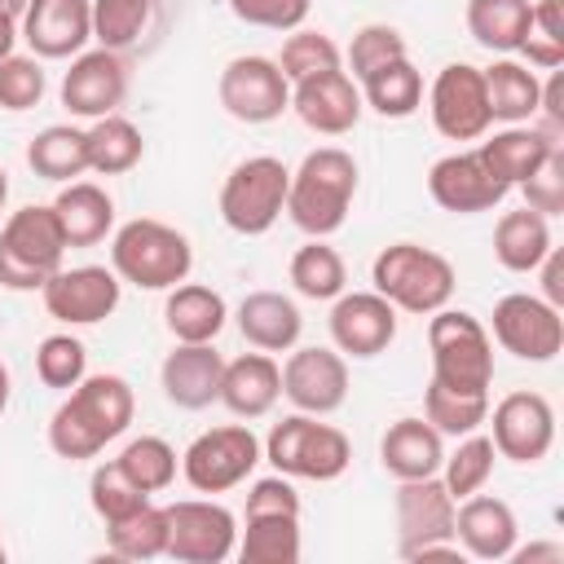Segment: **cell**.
<instances>
[{
	"label": "cell",
	"instance_id": "29",
	"mask_svg": "<svg viewBox=\"0 0 564 564\" xmlns=\"http://www.w3.org/2000/svg\"><path fill=\"white\" fill-rule=\"evenodd\" d=\"M53 212H57V225L66 234V247H93L115 225V203L93 181H66L62 194L53 198Z\"/></svg>",
	"mask_w": 564,
	"mask_h": 564
},
{
	"label": "cell",
	"instance_id": "56",
	"mask_svg": "<svg viewBox=\"0 0 564 564\" xmlns=\"http://www.w3.org/2000/svg\"><path fill=\"white\" fill-rule=\"evenodd\" d=\"M9 392H13V379H9V366L0 361V414L9 410Z\"/></svg>",
	"mask_w": 564,
	"mask_h": 564
},
{
	"label": "cell",
	"instance_id": "35",
	"mask_svg": "<svg viewBox=\"0 0 564 564\" xmlns=\"http://www.w3.org/2000/svg\"><path fill=\"white\" fill-rule=\"evenodd\" d=\"M357 88H361V101L370 110H379L383 119H410L423 106V75L414 70L410 57H397V62L370 70Z\"/></svg>",
	"mask_w": 564,
	"mask_h": 564
},
{
	"label": "cell",
	"instance_id": "41",
	"mask_svg": "<svg viewBox=\"0 0 564 564\" xmlns=\"http://www.w3.org/2000/svg\"><path fill=\"white\" fill-rule=\"evenodd\" d=\"M494 441L489 436H480V432H467L463 441H458V449L454 454H445V463H441V485L449 489V498L454 502H463L467 494H476V489H485V480L494 476Z\"/></svg>",
	"mask_w": 564,
	"mask_h": 564
},
{
	"label": "cell",
	"instance_id": "11",
	"mask_svg": "<svg viewBox=\"0 0 564 564\" xmlns=\"http://www.w3.org/2000/svg\"><path fill=\"white\" fill-rule=\"evenodd\" d=\"M494 339L520 361H555L564 348V317L542 295L511 291L494 304Z\"/></svg>",
	"mask_w": 564,
	"mask_h": 564
},
{
	"label": "cell",
	"instance_id": "52",
	"mask_svg": "<svg viewBox=\"0 0 564 564\" xmlns=\"http://www.w3.org/2000/svg\"><path fill=\"white\" fill-rule=\"evenodd\" d=\"M247 516H300V494L291 489V480L282 471L264 476L247 494Z\"/></svg>",
	"mask_w": 564,
	"mask_h": 564
},
{
	"label": "cell",
	"instance_id": "43",
	"mask_svg": "<svg viewBox=\"0 0 564 564\" xmlns=\"http://www.w3.org/2000/svg\"><path fill=\"white\" fill-rule=\"evenodd\" d=\"M115 463H119V467L128 471V480H132L137 489H145V494H159V489H167V485L176 480V449H172L163 436H137V441H128Z\"/></svg>",
	"mask_w": 564,
	"mask_h": 564
},
{
	"label": "cell",
	"instance_id": "50",
	"mask_svg": "<svg viewBox=\"0 0 564 564\" xmlns=\"http://www.w3.org/2000/svg\"><path fill=\"white\" fill-rule=\"evenodd\" d=\"M520 189H524V207L542 212L546 220L560 216V212H564V150L555 145Z\"/></svg>",
	"mask_w": 564,
	"mask_h": 564
},
{
	"label": "cell",
	"instance_id": "17",
	"mask_svg": "<svg viewBox=\"0 0 564 564\" xmlns=\"http://www.w3.org/2000/svg\"><path fill=\"white\" fill-rule=\"evenodd\" d=\"M494 449L511 463H538L555 445V410L542 392H507L494 405Z\"/></svg>",
	"mask_w": 564,
	"mask_h": 564
},
{
	"label": "cell",
	"instance_id": "32",
	"mask_svg": "<svg viewBox=\"0 0 564 564\" xmlns=\"http://www.w3.org/2000/svg\"><path fill=\"white\" fill-rule=\"evenodd\" d=\"M546 251H551V225L542 212L520 207L494 225V260L507 273H533Z\"/></svg>",
	"mask_w": 564,
	"mask_h": 564
},
{
	"label": "cell",
	"instance_id": "3",
	"mask_svg": "<svg viewBox=\"0 0 564 564\" xmlns=\"http://www.w3.org/2000/svg\"><path fill=\"white\" fill-rule=\"evenodd\" d=\"M110 264L123 282H132L141 291H172L176 282L189 278L194 251L181 229H172L154 216H137L115 234Z\"/></svg>",
	"mask_w": 564,
	"mask_h": 564
},
{
	"label": "cell",
	"instance_id": "18",
	"mask_svg": "<svg viewBox=\"0 0 564 564\" xmlns=\"http://www.w3.org/2000/svg\"><path fill=\"white\" fill-rule=\"evenodd\" d=\"M361 88L348 70H317L300 84H291V110L300 115L304 128L322 132V137H344L357 128L361 119Z\"/></svg>",
	"mask_w": 564,
	"mask_h": 564
},
{
	"label": "cell",
	"instance_id": "7",
	"mask_svg": "<svg viewBox=\"0 0 564 564\" xmlns=\"http://www.w3.org/2000/svg\"><path fill=\"white\" fill-rule=\"evenodd\" d=\"M286 185H291V172L282 159L273 154L242 159L220 185V220L247 238L269 234L286 212Z\"/></svg>",
	"mask_w": 564,
	"mask_h": 564
},
{
	"label": "cell",
	"instance_id": "2",
	"mask_svg": "<svg viewBox=\"0 0 564 564\" xmlns=\"http://www.w3.org/2000/svg\"><path fill=\"white\" fill-rule=\"evenodd\" d=\"M357 194V163L339 145H317L300 159L286 185V216L308 238H326L348 220Z\"/></svg>",
	"mask_w": 564,
	"mask_h": 564
},
{
	"label": "cell",
	"instance_id": "16",
	"mask_svg": "<svg viewBox=\"0 0 564 564\" xmlns=\"http://www.w3.org/2000/svg\"><path fill=\"white\" fill-rule=\"evenodd\" d=\"M123 97H128V66L115 48H93L70 57V70L62 75V106L75 119L115 115Z\"/></svg>",
	"mask_w": 564,
	"mask_h": 564
},
{
	"label": "cell",
	"instance_id": "14",
	"mask_svg": "<svg viewBox=\"0 0 564 564\" xmlns=\"http://www.w3.org/2000/svg\"><path fill=\"white\" fill-rule=\"evenodd\" d=\"M40 295H44L48 317L66 326H93L119 308V273L106 264H75V269L62 264L40 286Z\"/></svg>",
	"mask_w": 564,
	"mask_h": 564
},
{
	"label": "cell",
	"instance_id": "59",
	"mask_svg": "<svg viewBox=\"0 0 564 564\" xmlns=\"http://www.w3.org/2000/svg\"><path fill=\"white\" fill-rule=\"evenodd\" d=\"M0 560H4V546H0Z\"/></svg>",
	"mask_w": 564,
	"mask_h": 564
},
{
	"label": "cell",
	"instance_id": "20",
	"mask_svg": "<svg viewBox=\"0 0 564 564\" xmlns=\"http://www.w3.org/2000/svg\"><path fill=\"white\" fill-rule=\"evenodd\" d=\"M454 498L441 485V476H419L397 485V533L401 555L427 546V542H454Z\"/></svg>",
	"mask_w": 564,
	"mask_h": 564
},
{
	"label": "cell",
	"instance_id": "26",
	"mask_svg": "<svg viewBox=\"0 0 564 564\" xmlns=\"http://www.w3.org/2000/svg\"><path fill=\"white\" fill-rule=\"evenodd\" d=\"M379 463L392 480L436 476L445 463V441L427 419H397L379 441Z\"/></svg>",
	"mask_w": 564,
	"mask_h": 564
},
{
	"label": "cell",
	"instance_id": "1",
	"mask_svg": "<svg viewBox=\"0 0 564 564\" xmlns=\"http://www.w3.org/2000/svg\"><path fill=\"white\" fill-rule=\"evenodd\" d=\"M137 397L123 375H84L48 419V449L57 458H93L128 432Z\"/></svg>",
	"mask_w": 564,
	"mask_h": 564
},
{
	"label": "cell",
	"instance_id": "25",
	"mask_svg": "<svg viewBox=\"0 0 564 564\" xmlns=\"http://www.w3.org/2000/svg\"><path fill=\"white\" fill-rule=\"evenodd\" d=\"M282 397V366L269 352H242L225 361L220 375V405L238 419H260Z\"/></svg>",
	"mask_w": 564,
	"mask_h": 564
},
{
	"label": "cell",
	"instance_id": "57",
	"mask_svg": "<svg viewBox=\"0 0 564 564\" xmlns=\"http://www.w3.org/2000/svg\"><path fill=\"white\" fill-rule=\"evenodd\" d=\"M26 4H31V0H0V13H9V18H18V22H22Z\"/></svg>",
	"mask_w": 564,
	"mask_h": 564
},
{
	"label": "cell",
	"instance_id": "44",
	"mask_svg": "<svg viewBox=\"0 0 564 564\" xmlns=\"http://www.w3.org/2000/svg\"><path fill=\"white\" fill-rule=\"evenodd\" d=\"M335 66H339V44L326 31H304V26H295L286 35L282 57H278V70L291 84H300V79H308L317 70H335Z\"/></svg>",
	"mask_w": 564,
	"mask_h": 564
},
{
	"label": "cell",
	"instance_id": "54",
	"mask_svg": "<svg viewBox=\"0 0 564 564\" xmlns=\"http://www.w3.org/2000/svg\"><path fill=\"white\" fill-rule=\"evenodd\" d=\"M520 564H529V560H564V546H555V542H538V546H524V551H511Z\"/></svg>",
	"mask_w": 564,
	"mask_h": 564
},
{
	"label": "cell",
	"instance_id": "39",
	"mask_svg": "<svg viewBox=\"0 0 564 564\" xmlns=\"http://www.w3.org/2000/svg\"><path fill=\"white\" fill-rule=\"evenodd\" d=\"M291 286L304 300H335L348 286V269H344V260H339L335 247H326L322 238H313V242H304L291 256Z\"/></svg>",
	"mask_w": 564,
	"mask_h": 564
},
{
	"label": "cell",
	"instance_id": "19",
	"mask_svg": "<svg viewBox=\"0 0 564 564\" xmlns=\"http://www.w3.org/2000/svg\"><path fill=\"white\" fill-rule=\"evenodd\" d=\"M427 194L436 207L454 212V216H471V212H494L507 198V185L489 172V163L480 159V150H458L432 163L427 172Z\"/></svg>",
	"mask_w": 564,
	"mask_h": 564
},
{
	"label": "cell",
	"instance_id": "48",
	"mask_svg": "<svg viewBox=\"0 0 564 564\" xmlns=\"http://www.w3.org/2000/svg\"><path fill=\"white\" fill-rule=\"evenodd\" d=\"M397 57H405V35H401L397 26H388V22L361 26V31L352 35V44H348V66H352V79H357V84H361L370 70H379V66H388V62H397Z\"/></svg>",
	"mask_w": 564,
	"mask_h": 564
},
{
	"label": "cell",
	"instance_id": "8",
	"mask_svg": "<svg viewBox=\"0 0 564 564\" xmlns=\"http://www.w3.org/2000/svg\"><path fill=\"white\" fill-rule=\"evenodd\" d=\"M264 458L282 471V476H300V480H335L348 471L352 463V445L339 427L317 423V414H291L282 423H273L269 441H264Z\"/></svg>",
	"mask_w": 564,
	"mask_h": 564
},
{
	"label": "cell",
	"instance_id": "6",
	"mask_svg": "<svg viewBox=\"0 0 564 564\" xmlns=\"http://www.w3.org/2000/svg\"><path fill=\"white\" fill-rule=\"evenodd\" d=\"M66 256V234L48 207H18L0 225V286L9 291H40Z\"/></svg>",
	"mask_w": 564,
	"mask_h": 564
},
{
	"label": "cell",
	"instance_id": "55",
	"mask_svg": "<svg viewBox=\"0 0 564 564\" xmlns=\"http://www.w3.org/2000/svg\"><path fill=\"white\" fill-rule=\"evenodd\" d=\"M18 18H9V13H0V57H9L13 53V44H18Z\"/></svg>",
	"mask_w": 564,
	"mask_h": 564
},
{
	"label": "cell",
	"instance_id": "21",
	"mask_svg": "<svg viewBox=\"0 0 564 564\" xmlns=\"http://www.w3.org/2000/svg\"><path fill=\"white\" fill-rule=\"evenodd\" d=\"M330 339L348 357H379L397 339V308L379 291L335 295L330 308Z\"/></svg>",
	"mask_w": 564,
	"mask_h": 564
},
{
	"label": "cell",
	"instance_id": "49",
	"mask_svg": "<svg viewBox=\"0 0 564 564\" xmlns=\"http://www.w3.org/2000/svg\"><path fill=\"white\" fill-rule=\"evenodd\" d=\"M44 66H40V57L31 53V57H22V53H9V57H0V106L4 110H31V106H40V97H44Z\"/></svg>",
	"mask_w": 564,
	"mask_h": 564
},
{
	"label": "cell",
	"instance_id": "10",
	"mask_svg": "<svg viewBox=\"0 0 564 564\" xmlns=\"http://www.w3.org/2000/svg\"><path fill=\"white\" fill-rule=\"evenodd\" d=\"M238 546V524L229 507L181 498L167 507V555L176 564H225Z\"/></svg>",
	"mask_w": 564,
	"mask_h": 564
},
{
	"label": "cell",
	"instance_id": "33",
	"mask_svg": "<svg viewBox=\"0 0 564 564\" xmlns=\"http://www.w3.org/2000/svg\"><path fill=\"white\" fill-rule=\"evenodd\" d=\"M26 163L35 176L44 181H75L88 172V128L75 123H48L44 132L31 137L26 145Z\"/></svg>",
	"mask_w": 564,
	"mask_h": 564
},
{
	"label": "cell",
	"instance_id": "58",
	"mask_svg": "<svg viewBox=\"0 0 564 564\" xmlns=\"http://www.w3.org/2000/svg\"><path fill=\"white\" fill-rule=\"evenodd\" d=\"M4 198H9V172L0 167V212H4Z\"/></svg>",
	"mask_w": 564,
	"mask_h": 564
},
{
	"label": "cell",
	"instance_id": "45",
	"mask_svg": "<svg viewBox=\"0 0 564 564\" xmlns=\"http://www.w3.org/2000/svg\"><path fill=\"white\" fill-rule=\"evenodd\" d=\"M88 502H93V511L110 524V520H123V516H132L137 507H145L150 494L137 489V485L128 480V471L110 458V463H101V467L93 471V480H88Z\"/></svg>",
	"mask_w": 564,
	"mask_h": 564
},
{
	"label": "cell",
	"instance_id": "53",
	"mask_svg": "<svg viewBox=\"0 0 564 564\" xmlns=\"http://www.w3.org/2000/svg\"><path fill=\"white\" fill-rule=\"evenodd\" d=\"M538 269H542V300L560 308V304H564V260H560V251L551 247Z\"/></svg>",
	"mask_w": 564,
	"mask_h": 564
},
{
	"label": "cell",
	"instance_id": "15",
	"mask_svg": "<svg viewBox=\"0 0 564 564\" xmlns=\"http://www.w3.org/2000/svg\"><path fill=\"white\" fill-rule=\"evenodd\" d=\"M282 397L300 414H335L348 401V361L335 348H295L282 366Z\"/></svg>",
	"mask_w": 564,
	"mask_h": 564
},
{
	"label": "cell",
	"instance_id": "12",
	"mask_svg": "<svg viewBox=\"0 0 564 564\" xmlns=\"http://www.w3.org/2000/svg\"><path fill=\"white\" fill-rule=\"evenodd\" d=\"M220 106L238 123H273L282 110H291V79L278 70L273 57H234L220 70Z\"/></svg>",
	"mask_w": 564,
	"mask_h": 564
},
{
	"label": "cell",
	"instance_id": "47",
	"mask_svg": "<svg viewBox=\"0 0 564 564\" xmlns=\"http://www.w3.org/2000/svg\"><path fill=\"white\" fill-rule=\"evenodd\" d=\"M560 4H564V0H538V4H533L529 35H524V40H520V48H516L529 66H542V70L564 66V26H560Z\"/></svg>",
	"mask_w": 564,
	"mask_h": 564
},
{
	"label": "cell",
	"instance_id": "37",
	"mask_svg": "<svg viewBox=\"0 0 564 564\" xmlns=\"http://www.w3.org/2000/svg\"><path fill=\"white\" fill-rule=\"evenodd\" d=\"M242 564H295L300 560V516H247L238 538Z\"/></svg>",
	"mask_w": 564,
	"mask_h": 564
},
{
	"label": "cell",
	"instance_id": "9",
	"mask_svg": "<svg viewBox=\"0 0 564 564\" xmlns=\"http://www.w3.org/2000/svg\"><path fill=\"white\" fill-rule=\"evenodd\" d=\"M260 441L251 427L242 423H225V427H212L203 436L189 441V449L181 454V471L189 480V489L198 494H225L234 485H242L256 463H260Z\"/></svg>",
	"mask_w": 564,
	"mask_h": 564
},
{
	"label": "cell",
	"instance_id": "46",
	"mask_svg": "<svg viewBox=\"0 0 564 564\" xmlns=\"http://www.w3.org/2000/svg\"><path fill=\"white\" fill-rule=\"evenodd\" d=\"M35 375H40L44 388L70 392V388L88 375V352H84V344H79L75 335H48V339H40V348H35Z\"/></svg>",
	"mask_w": 564,
	"mask_h": 564
},
{
	"label": "cell",
	"instance_id": "34",
	"mask_svg": "<svg viewBox=\"0 0 564 564\" xmlns=\"http://www.w3.org/2000/svg\"><path fill=\"white\" fill-rule=\"evenodd\" d=\"M533 4L529 0H467V31L489 53H516L529 35Z\"/></svg>",
	"mask_w": 564,
	"mask_h": 564
},
{
	"label": "cell",
	"instance_id": "42",
	"mask_svg": "<svg viewBox=\"0 0 564 564\" xmlns=\"http://www.w3.org/2000/svg\"><path fill=\"white\" fill-rule=\"evenodd\" d=\"M154 0H93V40L101 48H128L145 35Z\"/></svg>",
	"mask_w": 564,
	"mask_h": 564
},
{
	"label": "cell",
	"instance_id": "31",
	"mask_svg": "<svg viewBox=\"0 0 564 564\" xmlns=\"http://www.w3.org/2000/svg\"><path fill=\"white\" fill-rule=\"evenodd\" d=\"M485 75V101H489V119L498 123H529L538 115V101H542V84L538 75L516 62V57H498Z\"/></svg>",
	"mask_w": 564,
	"mask_h": 564
},
{
	"label": "cell",
	"instance_id": "38",
	"mask_svg": "<svg viewBox=\"0 0 564 564\" xmlns=\"http://www.w3.org/2000/svg\"><path fill=\"white\" fill-rule=\"evenodd\" d=\"M106 542L119 560H154V555H167V507H137L132 516L123 520H110L106 524Z\"/></svg>",
	"mask_w": 564,
	"mask_h": 564
},
{
	"label": "cell",
	"instance_id": "27",
	"mask_svg": "<svg viewBox=\"0 0 564 564\" xmlns=\"http://www.w3.org/2000/svg\"><path fill=\"white\" fill-rule=\"evenodd\" d=\"M238 330L260 352H286V348H295L304 317H300L295 300H286L282 291H251L238 304Z\"/></svg>",
	"mask_w": 564,
	"mask_h": 564
},
{
	"label": "cell",
	"instance_id": "4",
	"mask_svg": "<svg viewBox=\"0 0 564 564\" xmlns=\"http://www.w3.org/2000/svg\"><path fill=\"white\" fill-rule=\"evenodd\" d=\"M370 282L375 291L392 304V308H405V313H436L449 304L454 295V264L432 251V247H419V242H392L375 256L370 264Z\"/></svg>",
	"mask_w": 564,
	"mask_h": 564
},
{
	"label": "cell",
	"instance_id": "40",
	"mask_svg": "<svg viewBox=\"0 0 564 564\" xmlns=\"http://www.w3.org/2000/svg\"><path fill=\"white\" fill-rule=\"evenodd\" d=\"M423 419L441 432V436H467L489 419V397L480 392H449L436 379L423 392Z\"/></svg>",
	"mask_w": 564,
	"mask_h": 564
},
{
	"label": "cell",
	"instance_id": "22",
	"mask_svg": "<svg viewBox=\"0 0 564 564\" xmlns=\"http://www.w3.org/2000/svg\"><path fill=\"white\" fill-rule=\"evenodd\" d=\"M18 31L35 57H75L93 40V0H31Z\"/></svg>",
	"mask_w": 564,
	"mask_h": 564
},
{
	"label": "cell",
	"instance_id": "5",
	"mask_svg": "<svg viewBox=\"0 0 564 564\" xmlns=\"http://www.w3.org/2000/svg\"><path fill=\"white\" fill-rule=\"evenodd\" d=\"M427 348H432V379L449 392H480L489 397L494 383V339L489 330L463 308L427 313Z\"/></svg>",
	"mask_w": 564,
	"mask_h": 564
},
{
	"label": "cell",
	"instance_id": "23",
	"mask_svg": "<svg viewBox=\"0 0 564 564\" xmlns=\"http://www.w3.org/2000/svg\"><path fill=\"white\" fill-rule=\"evenodd\" d=\"M516 511L494 498V494H467L463 507H454V542L463 546V555L476 560H511L516 551Z\"/></svg>",
	"mask_w": 564,
	"mask_h": 564
},
{
	"label": "cell",
	"instance_id": "36",
	"mask_svg": "<svg viewBox=\"0 0 564 564\" xmlns=\"http://www.w3.org/2000/svg\"><path fill=\"white\" fill-rule=\"evenodd\" d=\"M145 154V141H141V128L123 115H101L93 119L88 128V167L97 176H123L141 163Z\"/></svg>",
	"mask_w": 564,
	"mask_h": 564
},
{
	"label": "cell",
	"instance_id": "28",
	"mask_svg": "<svg viewBox=\"0 0 564 564\" xmlns=\"http://www.w3.org/2000/svg\"><path fill=\"white\" fill-rule=\"evenodd\" d=\"M555 145H560V141H555L551 132L533 128V123H507L502 132H494L489 141H480V159L489 163V172H494L507 189H516V185H524V181L538 172V163H542Z\"/></svg>",
	"mask_w": 564,
	"mask_h": 564
},
{
	"label": "cell",
	"instance_id": "30",
	"mask_svg": "<svg viewBox=\"0 0 564 564\" xmlns=\"http://www.w3.org/2000/svg\"><path fill=\"white\" fill-rule=\"evenodd\" d=\"M229 308L220 300V291L203 286V282H176L167 304H163V322L176 335V344H212L225 326Z\"/></svg>",
	"mask_w": 564,
	"mask_h": 564
},
{
	"label": "cell",
	"instance_id": "24",
	"mask_svg": "<svg viewBox=\"0 0 564 564\" xmlns=\"http://www.w3.org/2000/svg\"><path fill=\"white\" fill-rule=\"evenodd\" d=\"M220 375L225 357L212 344H176L159 370L167 401L181 410H207L212 401H220Z\"/></svg>",
	"mask_w": 564,
	"mask_h": 564
},
{
	"label": "cell",
	"instance_id": "51",
	"mask_svg": "<svg viewBox=\"0 0 564 564\" xmlns=\"http://www.w3.org/2000/svg\"><path fill=\"white\" fill-rule=\"evenodd\" d=\"M234 18L247 26H264V31H295L304 26L313 0H229Z\"/></svg>",
	"mask_w": 564,
	"mask_h": 564
},
{
	"label": "cell",
	"instance_id": "13",
	"mask_svg": "<svg viewBox=\"0 0 564 564\" xmlns=\"http://www.w3.org/2000/svg\"><path fill=\"white\" fill-rule=\"evenodd\" d=\"M432 123L445 141H476L489 132V101H485V75L480 66L449 62L436 70L432 93H427Z\"/></svg>",
	"mask_w": 564,
	"mask_h": 564
}]
</instances>
